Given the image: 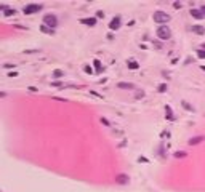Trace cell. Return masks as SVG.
I'll use <instances>...</instances> for the list:
<instances>
[{
    "label": "cell",
    "mask_w": 205,
    "mask_h": 192,
    "mask_svg": "<svg viewBox=\"0 0 205 192\" xmlns=\"http://www.w3.org/2000/svg\"><path fill=\"white\" fill-rule=\"evenodd\" d=\"M61 75H63L61 70H56V72H55V77H61Z\"/></svg>",
    "instance_id": "23"
},
{
    "label": "cell",
    "mask_w": 205,
    "mask_h": 192,
    "mask_svg": "<svg viewBox=\"0 0 205 192\" xmlns=\"http://www.w3.org/2000/svg\"><path fill=\"white\" fill-rule=\"evenodd\" d=\"M93 64H95V67H96V72H101V70H102V67H101V63L98 61V59H95V61H93Z\"/></svg>",
    "instance_id": "15"
},
{
    "label": "cell",
    "mask_w": 205,
    "mask_h": 192,
    "mask_svg": "<svg viewBox=\"0 0 205 192\" xmlns=\"http://www.w3.org/2000/svg\"><path fill=\"white\" fill-rule=\"evenodd\" d=\"M186 155H188V154H186V152H183V151H178V152H175V157H176V159H184Z\"/></svg>",
    "instance_id": "14"
},
{
    "label": "cell",
    "mask_w": 205,
    "mask_h": 192,
    "mask_svg": "<svg viewBox=\"0 0 205 192\" xmlns=\"http://www.w3.org/2000/svg\"><path fill=\"white\" fill-rule=\"evenodd\" d=\"M200 11H202V15L205 16V5H203V7H200Z\"/></svg>",
    "instance_id": "25"
},
{
    "label": "cell",
    "mask_w": 205,
    "mask_h": 192,
    "mask_svg": "<svg viewBox=\"0 0 205 192\" xmlns=\"http://www.w3.org/2000/svg\"><path fill=\"white\" fill-rule=\"evenodd\" d=\"M165 109H167V118H170V120H173L175 117H173V112H172V107H170V106H167Z\"/></svg>",
    "instance_id": "13"
},
{
    "label": "cell",
    "mask_w": 205,
    "mask_h": 192,
    "mask_svg": "<svg viewBox=\"0 0 205 192\" xmlns=\"http://www.w3.org/2000/svg\"><path fill=\"white\" fill-rule=\"evenodd\" d=\"M154 45L157 46V48H162V43H160V42H154Z\"/></svg>",
    "instance_id": "24"
},
{
    "label": "cell",
    "mask_w": 205,
    "mask_h": 192,
    "mask_svg": "<svg viewBox=\"0 0 205 192\" xmlns=\"http://www.w3.org/2000/svg\"><path fill=\"white\" fill-rule=\"evenodd\" d=\"M40 31H42V32H45V34H53V29L47 27L45 24H42V26H40Z\"/></svg>",
    "instance_id": "12"
},
{
    "label": "cell",
    "mask_w": 205,
    "mask_h": 192,
    "mask_svg": "<svg viewBox=\"0 0 205 192\" xmlns=\"http://www.w3.org/2000/svg\"><path fill=\"white\" fill-rule=\"evenodd\" d=\"M191 16L196 18V19H202V18H203V15H202L200 10H191Z\"/></svg>",
    "instance_id": "7"
},
{
    "label": "cell",
    "mask_w": 205,
    "mask_h": 192,
    "mask_svg": "<svg viewBox=\"0 0 205 192\" xmlns=\"http://www.w3.org/2000/svg\"><path fill=\"white\" fill-rule=\"evenodd\" d=\"M83 24H88V26H95L96 24V19L95 18H85V19H82Z\"/></svg>",
    "instance_id": "10"
},
{
    "label": "cell",
    "mask_w": 205,
    "mask_h": 192,
    "mask_svg": "<svg viewBox=\"0 0 205 192\" xmlns=\"http://www.w3.org/2000/svg\"><path fill=\"white\" fill-rule=\"evenodd\" d=\"M202 141H203V136H196V138H192V139H189V146H196V144L202 142Z\"/></svg>",
    "instance_id": "8"
},
{
    "label": "cell",
    "mask_w": 205,
    "mask_h": 192,
    "mask_svg": "<svg viewBox=\"0 0 205 192\" xmlns=\"http://www.w3.org/2000/svg\"><path fill=\"white\" fill-rule=\"evenodd\" d=\"M152 18H154V21H155V22H160V24H164V22H167V21H170V15L165 13V11H155Z\"/></svg>",
    "instance_id": "2"
},
{
    "label": "cell",
    "mask_w": 205,
    "mask_h": 192,
    "mask_svg": "<svg viewBox=\"0 0 205 192\" xmlns=\"http://www.w3.org/2000/svg\"><path fill=\"white\" fill-rule=\"evenodd\" d=\"M197 56L199 58H205V50H199L197 51Z\"/></svg>",
    "instance_id": "18"
},
{
    "label": "cell",
    "mask_w": 205,
    "mask_h": 192,
    "mask_svg": "<svg viewBox=\"0 0 205 192\" xmlns=\"http://www.w3.org/2000/svg\"><path fill=\"white\" fill-rule=\"evenodd\" d=\"M157 37L162 39V40H168L172 37V32H170V29H168L167 26H160L157 29Z\"/></svg>",
    "instance_id": "3"
},
{
    "label": "cell",
    "mask_w": 205,
    "mask_h": 192,
    "mask_svg": "<svg viewBox=\"0 0 205 192\" xmlns=\"http://www.w3.org/2000/svg\"><path fill=\"white\" fill-rule=\"evenodd\" d=\"M119 88H130V90H133L135 87L131 85V83H127V82H120V83H119Z\"/></svg>",
    "instance_id": "11"
},
{
    "label": "cell",
    "mask_w": 205,
    "mask_h": 192,
    "mask_svg": "<svg viewBox=\"0 0 205 192\" xmlns=\"http://www.w3.org/2000/svg\"><path fill=\"white\" fill-rule=\"evenodd\" d=\"M192 32L202 35V34H205V27L203 26H192Z\"/></svg>",
    "instance_id": "9"
},
{
    "label": "cell",
    "mask_w": 205,
    "mask_h": 192,
    "mask_svg": "<svg viewBox=\"0 0 205 192\" xmlns=\"http://www.w3.org/2000/svg\"><path fill=\"white\" fill-rule=\"evenodd\" d=\"M3 13H5V16H13V15H16V10H11V8H8V10H5Z\"/></svg>",
    "instance_id": "16"
},
{
    "label": "cell",
    "mask_w": 205,
    "mask_h": 192,
    "mask_svg": "<svg viewBox=\"0 0 205 192\" xmlns=\"http://www.w3.org/2000/svg\"><path fill=\"white\" fill-rule=\"evenodd\" d=\"M109 27L112 29V31H117V29L120 27V18H114V19L109 22Z\"/></svg>",
    "instance_id": "6"
},
{
    "label": "cell",
    "mask_w": 205,
    "mask_h": 192,
    "mask_svg": "<svg viewBox=\"0 0 205 192\" xmlns=\"http://www.w3.org/2000/svg\"><path fill=\"white\" fill-rule=\"evenodd\" d=\"M43 24H45L47 27H50V29L56 27V24H58L56 16H55V15H45V16H43Z\"/></svg>",
    "instance_id": "4"
},
{
    "label": "cell",
    "mask_w": 205,
    "mask_h": 192,
    "mask_svg": "<svg viewBox=\"0 0 205 192\" xmlns=\"http://www.w3.org/2000/svg\"><path fill=\"white\" fill-rule=\"evenodd\" d=\"M116 181H117L119 184L125 186V184H128V183H130V176H128V175H125V173H120V175H117Z\"/></svg>",
    "instance_id": "5"
},
{
    "label": "cell",
    "mask_w": 205,
    "mask_h": 192,
    "mask_svg": "<svg viewBox=\"0 0 205 192\" xmlns=\"http://www.w3.org/2000/svg\"><path fill=\"white\" fill-rule=\"evenodd\" d=\"M165 90H167V83H164V85H160V87H159V91H160V93H164Z\"/></svg>",
    "instance_id": "19"
},
{
    "label": "cell",
    "mask_w": 205,
    "mask_h": 192,
    "mask_svg": "<svg viewBox=\"0 0 205 192\" xmlns=\"http://www.w3.org/2000/svg\"><path fill=\"white\" fill-rule=\"evenodd\" d=\"M92 70H93V69L90 67V66H85V72H88V74H92Z\"/></svg>",
    "instance_id": "21"
},
{
    "label": "cell",
    "mask_w": 205,
    "mask_h": 192,
    "mask_svg": "<svg viewBox=\"0 0 205 192\" xmlns=\"http://www.w3.org/2000/svg\"><path fill=\"white\" fill-rule=\"evenodd\" d=\"M183 106H184V107H186L188 111H194V107H192V106H189L188 103H183Z\"/></svg>",
    "instance_id": "20"
},
{
    "label": "cell",
    "mask_w": 205,
    "mask_h": 192,
    "mask_svg": "<svg viewBox=\"0 0 205 192\" xmlns=\"http://www.w3.org/2000/svg\"><path fill=\"white\" fill-rule=\"evenodd\" d=\"M128 67L130 69H138L140 66H138V63H135V61H128Z\"/></svg>",
    "instance_id": "17"
},
{
    "label": "cell",
    "mask_w": 205,
    "mask_h": 192,
    "mask_svg": "<svg viewBox=\"0 0 205 192\" xmlns=\"http://www.w3.org/2000/svg\"><path fill=\"white\" fill-rule=\"evenodd\" d=\"M42 8H43V5H40V3H29L22 8V11L26 15H34V13H37V11H40Z\"/></svg>",
    "instance_id": "1"
},
{
    "label": "cell",
    "mask_w": 205,
    "mask_h": 192,
    "mask_svg": "<svg viewBox=\"0 0 205 192\" xmlns=\"http://www.w3.org/2000/svg\"><path fill=\"white\" fill-rule=\"evenodd\" d=\"M202 48H203V50H205V43H202Z\"/></svg>",
    "instance_id": "26"
},
{
    "label": "cell",
    "mask_w": 205,
    "mask_h": 192,
    "mask_svg": "<svg viewBox=\"0 0 205 192\" xmlns=\"http://www.w3.org/2000/svg\"><path fill=\"white\" fill-rule=\"evenodd\" d=\"M173 7H175V8H181V3H179V2H175Z\"/></svg>",
    "instance_id": "22"
}]
</instances>
